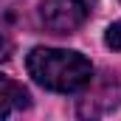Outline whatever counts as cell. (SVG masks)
<instances>
[{
  "label": "cell",
  "instance_id": "3957f363",
  "mask_svg": "<svg viewBox=\"0 0 121 121\" xmlns=\"http://www.w3.org/2000/svg\"><path fill=\"white\" fill-rule=\"evenodd\" d=\"M121 104V79L116 73H104L99 82H87V93L79 99V116L85 118H99L107 116Z\"/></svg>",
  "mask_w": 121,
  "mask_h": 121
},
{
  "label": "cell",
  "instance_id": "7a4b0ae2",
  "mask_svg": "<svg viewBox=\"0 0 121 121\" xmlns=\"http://www.w3.org/2000/svg\"><path fill=\"white\" fill-rule=\"evenodd\" d=\"M96 0H45L42 3V23L54 34H73L90 17Z\"/></svg>",
  "mask_w": 121,
  "mask_h": 121
},
{
  "label": "cell",
  "instance_id": "5b68a950",
  "mask_svg": "<svg viewBox=\"0 0 121 121\" xmlns=\"http://www.w3.org/2000/svg\"><path fill=\"white\" fill-rule=\"evenodd\" d=\"M104 42H107L113 51H121V20H118V23H113V26L107 28V34H104Z\"/></svg>",
  "mask_w": 121,
  "mask_h": 121
},
{
  "label": "cell",
  "instance_id": "277c9868",
  "mask_svg": "<svg viewBox=\"0 0 121 121\" xmlns=\"http://www.w3.org/2000/svg\"><path fill=\"white\" fill-rule=\"evenodd\" d=\"M28 104H31V96L20 82L0 76V118H9L11 113H20Z\"/></svg>",
  "mask_w": 121,
  "mask_h": 121
},
{
  "label": "cell",
  "instance_id": "8992f818",
  "mask_svg": "<svg viewBox=\"0 0 121 121\" xmlns=\"http://www.w3.org/2000/svg\"><path fill=\"white\" fill-rule=\"evenodd\" d=\"M11 51H14V45H11V39H9V34L0 28V62H6L11 56Z\"/></svg>",
  "mask_w": 121,
  "mask_h": 121
},
{
  "label": "cell",
  "instance_id": "6da1fadb",
  "mask_svg": "<svg viewBox=\"0 0 121 121\" xmlns=\"http://www.w3.org/2000/svg\"><path fill=\"white\" fill-rule=\"evenodd\" d=\"M28 73L31 79L54 93H76L85 90L93 79V65L79 51L65 48H34L28 54Z\"/></svg>",
  "mask_w": 121,
  "mask_h": 121
}]
</instances>
